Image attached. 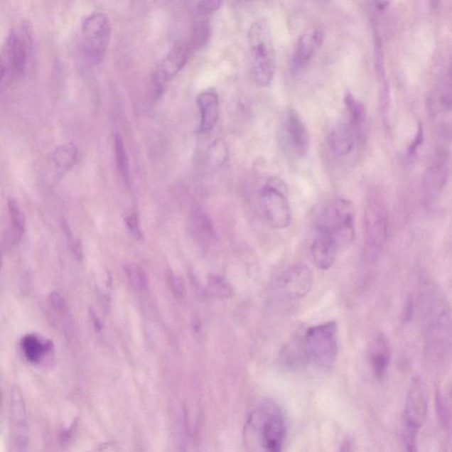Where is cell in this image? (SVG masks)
<instances>
[{
  "instance_id": "obj_27",
  "label": "cell",
  "mask_w": 452,
  "mask_h": 452,
  "mask_svg": "<svg viewBox=\"0 0 452 452\" xmlns=\"http://www.w3.org/2000/svg\"><path fill=\"white\" fill-rule=\"evenodd\" d=\"M7 207H9V217L11 223H12L13 237L18 240L23 235L26 220H25L24 214L16 200L10 199Z\"/></svg>"
},
{
  "instance_id": "obj_6",
  "label": "cell",
  "mask_w": 452,
  "mask_h": 452,
  "mask_svg": "<svg viewBox=\"0 0 452 452\" xmlns=\"http://www.w3.org/2000/svg\"><path fill=\"white\" fill-rule=\"evenodd\" d=\"M33 40L31 28L23 27V32L12 31L4 45L1 60L2 82L6 79L20 77L27 70L32 53Z\"/></svg>"
},
{
  "instance_id": "obj_1",
  "label": "cell",
  "mask_w": 452,
  "mask_h": 452,
  "mask_svg": "<svg viewBox=\"0 0 452 452\" xmlns=\"http://www.w3.org/2000/svg\"><path fill=\"white\" fill-rule=\"evenodd\" d=\"M420 308L424 324V352L429 362H446L452 355V313L436 287L425 286L421 291Z\"/></svg>"
},
{
  "instance_id": "obj_5",
  "label": "cell",
  "mask_w": 452,
  "mask_h": 452,
  "mask_svg": "<svg viewBox=\"0 0 452 452\" xmlns=\"http://www.w3.org/2000/svg\"><path fill=\"white\" fill-rule=\"evenodd\" d=\"M389 214L380 200H371L364 216V253L367 262H374L380 257L387 242Z\"/></svg>"
},
{
  "instance_id": "obj_23",
  "label": "cell",
  "mask_w": 452,
  "mask_h": 452,
  "mask_svg": "<svg viewBox=\"0 0 452 452\" xmlns=\"http://www.w3.org/2000/svg\"><path fill=\"white\" fill-rule=\"evenodd\" d=\"M191 227L200 242L210 244L215 240V232L210 217L203 211L196 210L191 217Z\"/></svg>"
},
{
  "instance_id": "obj_16",
  "label": "cell",
  "mask_w": 452,
  "mask_h": 452,
  "mask_svg": "<svg viewBox=\"0 0 452 452\" xmlns=\"http://www.w3.org/2000/svg\"><path fill=\"white\" fill-rule=\"evenodd\" d=\"M324 31L321 28L308 29L298 38L295 46L293 65L295 68H304L318 52L324 41Z\"/></svg>"
},
{
  "instance_id": "obj_29",
  "label": "cell",
  "mask_w": 452,
  "mask_h": 452,
  "mask_svg": "<svg viewBox=\"0 0 452 452\" xmlns=\"http://www.w3.org/2000/svg\"><path fill=\"white\" fill-rule=\"evenodd\" d=\"M345 103L350 115H351L353 125L355 127L362 126L366 118L365 109H364L363 105L350 93L346 95Z\"/></svg>"
},
{
  "instance_id": "obj_28",
  "label": "cell",
  "mask_w": 452,
  "mask_h": 452,
  "mask_svg": "<svg viewBox=\"0 0 452 452\" xmlns=\"http://www.w3.org/2000/svg\"><path fill=\"white\" fill-rule=\"evenodd\" d=\"M125 273L127 279L134 288L144 291L148 287L149 279L147 274L139 265L127 264L125 266Z\"/></svg>"
},
{
  "instance_id": "obj_7",
  "label": "cell",
  "mask_w": 452,
  "mask_h": 452,
  "mask_svg": "<svg viewBox=\"0 0 452 452\" xmlns=\"http://www.w3.org/2000/svg\"><path fill=\"white\" fill-rule=\"evenodd\" d=\"M250 429L257 433L264 452H283L286 439V422L281 413L272 407H264L250 418Z\"/></svg>"
},
{
  "instance_id": "obj_26",
  "label": "cell",
  "mask_w": 452,
  "mask_h": 452,
  "mask_svg": "<svg viewBox=\"0 0 452 452\" xmlns=\"http://www.w3.org/2000/svg\"><path fill=\"white\" fill-rule=\"evenodd\" d=\"M207 293L220 300H228L233 295L231 284L224 276L217 274H210L208 278Z\"/></svg>"
},
{
  "instance_id": "obj_32",
  "label": "cell",
  "mask_w": 452,
  "mask_h": 452,
  "mask_svg": "<svg viewBox=\"0 0 452 452\" xmlns=\"http://www.w3.org/2000/svg\"><path fill=\"white\" fill-rule=\"evenodd\" d=\"M127 228L129 229L131 235L137 240L142 238V232L140 227L139 220L136 214L127 215L125 217Z\"/></svg>"
},
{
  "instance_id": "obj_10",
  "label": "cell",
  "mask_w": 452,
  "mask_h": 452,
  "mask_svg": "<svg viewBox=\"0 0 452 452\" xmlns=\"http://www.w3.org/2000/svg\"><path fill=\"white\" fill-rule=\"evenodd\" d=\"M193 49L194 48L191 43L178 42L161 58V60L156 65L151 77L153 93L155 96H160L167 85L184 68L191 55Z\"/></svg>"
},
{
  "instance_id": "obj_35",
  "label": "cell",
  "mask_w": 452,
  "mask_h": 452,
  "mask_svg": "<svg viewBox=\"0 0 452 452\" xmlns=\"http://www.w3.org/2000/svg\"><path fill=\"white\" fill-rule=\"evenodd\" d=\"M64 230L65 232V235L68 236V240L69 242V245H70V249H72V252L74 253L76 258H82V247L80 245L77 239H75L74 236H72V233L69 229L68 225L65 224Z\"/></svg>"
},
{
  "instance_id": "obj_41",
  "label": "cell",
  "mask_w": 452,
  "mask_h": 452,
  "mask_svg": "<svg viewBox=\"0 0 452 452\" xmlns=\"http://www.w3.org/2000/svg\"><path fill=\"white\" fill-rule=\"evenodd\" d=\"M389 2H377L375 3V5H377V6L378 7V9H385L386 6H387L389 5Z\"/></svg>"
},
{
  "instance_id": "obj_11",
  "label": "cell",
  "mask_w": 452,
  "mask_h": 452,
  "mask_svg": "<svg viewBox=\"0 0 452 452\" xmlns=\"http://www.w3.org/2000/svg\"><path fill=\"white\" fill-rule=\"evenodd\" d=\"M9 419L11 452H28L26 406L23 393L18 388H14L10 393Z\"/></svg>"
},
{
  "instance_id": "obj_8",
  "label": "cell",
  "mask_w": 452,
  "mask_h": 452,
  "mask_svg": "<svg viewBox=\"0 0 452 452\" xmlns=\"http://www.w3.org/2000/svg\"><path fill=\"white\" fill-rule=\"evenodd\" d=\"M305 339L311 362L322 368L333 365L338 355L336 322L308 328Z\"/></svg>"
},
{
  "instance_id": "obj_3",
  "label": "cell",
  "mask_w": 452,
  "mask_h": 452,
  "mask_svg": "<svg viewBox=\"0 0 452 452\" xmlns=\"http://www.w3.org/2000/svg\"><path fill=\"white\" fill-rule=\"evenodd\" d=\"M319 235L330 237L339 249L353 242L355 236V209L348 200L338 199L328 204L317 221Z\"/></svg>"
},
{
  "instance_id": "obj_20",
  "label": "cell",
  "mask_w": 452,
  "mask_h": 452,
  "mask_svg": "<svg viewBox=\"0 0 452 452\" xmlns=\"http://www.w3.org/2000/svg\"><path fill=\"white\" fill-rule=\"evenodd\" d=\"M338 249V244L330 237L319 235L312 244L313 262L320 269L327 271L333 265Z\"/></svg>"
},
{
  "instance_id": "obj_33",
  "label": "cell",
  "mask_w": 452,
  "mask_h": 452,
  "mask_svg": "<svg viewBox=\"0 0 452 452\" xmlns=\"http://www.w3.org/2000/svg\"><path fill=\"white\" fill-rule=\"evenodd\" d=\"M167 280H168L171 291H173L177 297L183 296L185 287L182 280L178 279L177 276H175L173 273L170 272L168 273V276H167Z\"/></svg>"
},
{
  "instance_id": "obj_31",
  "label": "cell",
  "mask_w": 452,
  "mask_h": 452,
  "mask_svg": "<svg viewBox=\"0 0 452 452\" xmlns=\"http://www.w3.org/2000/svg\"><path fill=\"white\" fill-rule=\"evenodd\" d=\"M418 433L411 431L407 429H403V443L406 452H419L417 446Z\"/></svg>"
},
{
  "instance_id": "obj_12",
  "label": "cell",
  "mask_w": 452,
  "mask_h": 452,
  "mask_svg": "<svg viewBox=\"0 0 452 452\" xmlns=\"http://www.w3.org/2000/svg\"><path fill=\"white\" fill-rule=\"evenodd\" d=\"M313 273L305 264L291 266L276 280V289L287 300H298L311 291Z\"/></svg>"
},
{
  "instance_id": "obj_38",
  "label": "cell",
  "mask_w": 452,
  "mask_h": 452,
  "mask_svg": "<svg viewBox=\"0 0 452 452\" xmlns=\"http://www.w3.org/2000/svg\"><path fill=\"white\" fill-rule=\"evenodd\" d=\"M414 303L413 298L410 297L407 301L406 303H404L403 308V315L402 319L404 322H409L411 319V317L414 316Z\"/></svg>"
},
{
  "instance_id": "obj_21",
  "label": "cell",
  "mask_w": 452,
  "mask_h": 452,
  "mask_svg": "<svg viewBox=\"0 0 452 452\" xmlns=\"http://www.w3.org/2000/svg\"><path fill=\"white\" fill-rule=\"evenodd\" d=\"M329 144L335 154L343 156L351 152L355 145L353 127L348 124H340L331 131Z\"/></svg>"
},
{
  "instance_id": "obj_40",
  "label": "cell",
  "mask_w": 452,
  "mask_h": 452,
  "mask_svg": "<svg viewBox=\"0 0 452 452\" xmlns=\"http://www.w3.org/2000/svg\"><path fill=\"white\" fill-rule=\"evenodd\" d=\"M91 317H92L94 325L97 328V330H102V324L100 320L97 318L96 313H91Z\"/></svg>"
},
{
  "instance_id": "obj_17",
  "label": "cell",
  "mask_w": 452,
  "mask_h": 452,
  "mask_svg": "<svg viewBox=\"0 0 452 452\" xmlns=\"http://www.w3.org/2000/svg\"><path fill=\"white\" fill-rule=\"evenodd\" d=\"M200 113L199 133H208L213 130L220 118V99L216 92L203 91L198 97Z\"/></svg>"
},
{
  "instance_id": "obj_25",
  "label": "cell",
  "mask_w": 452,
  "mask_h": 452,
  "mask_svg": "<svg viewBox=\"0 0 452 452\" xmlns=\"http://www.w3.org/2000/svg\"><path fill=\"white\" fill-rule=\"evenodd\" d=\"M114 153L117 168L126 184H130L131 168L129 153L122 134L116 133L114 136Z\"/></svg>"
},
{
  "instance_id": "obj_15",
  "label": "cell",
  "mask_w": 452,
  "mask_h": 452,
  "mask_svg": "<svg viewBox=\"0 0 452 452\" xmlns=\"http://www.w3.org/2000/svg\"><path fill=\"white\" fill-rule=\"evenodd\" d=\"M438 155L435 161L426 170L421 182L422 203L426 207L432 206L439 198L448 178L446 159Z\"/></svg>"
},
{
  "instance_id": "obj_19",
  "label": "cell",
  "mask_w": 452,
  "mask_h": 452,
  "mask_svg": "<svg viewBox=\"0 0 452 452\" xmlns=\"http://www.w3.org/2000/svg\"><path fill=\"white\" fill-rule=\"evenodd\" d=\"M280 360L284 367L291 370H298L311 362L305 335H297L291 338L280 353Z\"/></svg>"
},
{
  "instance_id": "obj_18",
  "label": "cell",
  "mask_w": 452,
  "mask_h": 452,
  "mask_svg": "<svg viewBox=\"0 0 452 452\" xmlns=\"http://www.w3.org/2000/svg\"><path fill=\"white\" fill-rule=\"evenodd\" d=\"M391 356V346L388 339L384 334L377 335L368 349V360L372 371L378 380H381L387 374Z\"/></svg>"
},
{
  "instance_id": "obj_37",
  "label": "cell",
  "mask_w": 452,
  "mask_h": 452,
  "mask_svg": "<svg viewBox=\"0 0 452 452\" xmlns=\"http://www.w3.org/2000/svg\"><path fill=\"white\" fill-rule=\"evenodd\" d=\"M422 141H424V129H422V127L420 125L416 136H415L414 141L411 142L409 149H408V155H414L416 149L420 147Z\"/></svg>"
},
{
  "instance_id": "obj_30",
  "label": "cell",
  "mask_w": 452,
  "mask_h": 452,
  "mask_svg": "<svg viewBox=\"0 0 452 452\" xmlns=\"http://www.w3.org/2000/svg\"><path fill=\"white\" fill-rule=\"evenodd\" d=\"M436 407L440 421L442 422L443 425L449 424V410H448L446 400H444L443 395L441 394L439 392H436Z\"/></svg>"
},
{
  "instance_id": "obj_14",
  "label": "cell",
  "mask_w": 452,
  "mask_h": 452,
  "mask_svg": "<svg viewBox=\"0 0 452 452\" xmlns=\"http://www.w3.org/2000/svg\"><path fill=\"white\" fill-rule=\"evenodd\" d=\"M282 141L287 151L298 158H305L309 149L307 127L294 110L286 113L282 123Z\"/></svg>"
},
{
  "instance_id": "obj_36",
  "label": "cell",
  "mask_w": 452,
  "mask_h": 452,
  "mask_svg": "<svg viewBox=\"0 0 452 452\" xmlns=\"http://www.w3.org/2000/svg\"><path fill=\"white\" fill-rule=\"evenodd\" d=\"M221 5L222 2L217 0H206L198 3V9L200 14H209L220 9Z\"/></svg>"
},
{
  "instance_id": "obj_13",
  "label": "cell",
  "mask_w": 452,
  "mask_h": 452,
  "mask_svg": "<svg viewBox=\"0 0 452 452\" xmlns=\"http://www.w3.org/2000/svg\"><path fill=\"white\" fill-rule=\"evenodd\" d=\"M428 416V400L419 378L413 379L408 389L404 411V429L418 433Z\"/></svg>"
},
{
  "instance_id": "obj_34",
  "label": "cell",
  "mask_w": 452,
  "mask_h": 452,
  "mask_svg": "<svg viewBox=\"0 0 452 452\" xmlns=\"http://www.w3.org/2000/svg\"><path fill=\"white\" fill-rule=\"evenodd\" d=\"M50 303L57 311L64 313L68 309L67 301L58 291H53L49 296Z\"/></svg>"
},
{
  "instance_id": "obj_9",
  "label": "cell",
  "mask_w": 452,
  "mask_h": 452,
  "mask_svg": "<svg viewBox=\"0 0 452 452\" xmlns=\"http://www.w3.org/2000/svg\"><path fill=\"white\" fill-rule=\"evenodd\" d=\"M262 210L269 224L276 229L287 228L291 221L289 200L286 185L273 178L262 189Z\"/></svg>"
},
{
  "instance_id": "obj_39",
  "label": "cell",
  "mask_w": 452,
  "mask_h": 452,
  "mask_svg": "<svg viewBox=\"0 0 452 452\" xmlns=\"http://www.w3.org/2000/svg\"><path fill=\"white\" fill-rule=\"evenodd\" d=\"M339 452H353L351 440H345V442L342 443L340 451Z\"/></svg>"
},
{
  "instance_id": "obj_24",
  "label": "cell",
  "mask_w": 452,
  "mask_h": 452,
  "mask_svg": "<svg viewBox=\"0 0 452 452\" xmlns=\"http://www.w3.org/2000/svg\"><path fill=\"white\" fill-rule=\"evenodd\" d=\"M49 342H43L35 335H27L21 340V348L28 362L38 363L49 351Z\"/></svg>"
},
{
  "instance_id": "obj_4",
  "label": "cell",
  "mask_w": 452,
  "mask_h": 452,
  "mask_svg": "<svg viewBox=\"0 0 452 452\" xmlns=\"http://www.w3.org/2000/svg\"><path fill=\"white\" fill-rule=\"evenodd\" d=\"M112 38V25L108 16L96 11L83 18L81 24V45L83 55L90 64L100 63Z\"/></svg>"
},
{
  "instance_id": "obj_2",
  "label": "cell",
  "mask_w": 452,
  "mask_h": 452,
  "mask_svg": "<svg viewBox=\"0 0 452 452\" xmlns=\"http://www.w3.org/2000/svg\"><path fill=\"white\" fill-rule=\"evenodd\" d=\"M255 82L261 87L271 85L276 72V53L271 32L264 21H257L249 31Z\"/></svg>"
},
{
  "instance_id": "obj_22",
  "label": "cell",
  "mask_w": 452,
  "mask_h": 452,
  "mask_svg": "<svg viewBox=\"0 0 452 452\" xmlns=\"http://www.w3.org/2000/svg\"><path fill=\"white\" fill-rule=\"evenodd\" d=\"M78 159V149L72 142L61 144L54 149L52 161L60 174H65L75 166Z\"/></svg>"
}]
</instances>
